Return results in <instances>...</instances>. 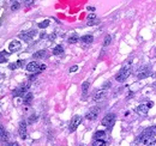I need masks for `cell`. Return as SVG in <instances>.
<instances>
[{
    "mask_svg": "<svg viewBox=\"0 0 156 146\" xmlns=\"http://www.w3.org/2000/svg\"><path fill=\"white\" fill-rule=\"evenodd\" d=\"M156 134V126H151V127L145 128L142 134L137 138L136 143H148L150 139L154 138V135Z\"/></svg>",
    "mask_w": 156,
    "mask_h": 146,
    "instance_id": "1",
    "label": "cell"
},
{
    "mask_svg": "<svg viewBox=\"0 0 156 146\" xmlns=\"http://www.w3.org/2000/svg\"><path fill=\"white\" fill-rule=\"evenodd\" d=\"M131 74V69L130 66H125L119 71V73L115 75V80L116 82H125L129 78V75Z\"/></svg>",
    "mask_w": 156,
    "mask_h": 146,
    "instance_id": "2",
    "label": "cell"
},
{
    "mask_svg": "<svg viewBox=\"0 0 156 146\" xmlns=\"http://www.w3.org/2000/svg\"><path fill=\"white\" fill-rule=\"evenodd\" d=\"M46 69V65H38V62H29L26 65V71L28 72H33V73H38Z\"/></svg>",
    "mask_w": 156,
    "mask_h": 146,
    "instance_id": "3",
    "label": "cell"
},
{
    "mask_svg": "<svg viewBox=\"0 0 156 146\" xmlns=\"http://www.w3.org/2000/svg\"><path fill=\"white\" fill-rule=\"evenodd\" d=\"M115 119H116V116H115V114H107L104 118L102 119V121H101V123H102V126H104V127H111V126H113L114 125V122H115Z\"/></svg>",
    "mask_w": 156,
    "mask_h": 146,
    "instance_id": "4",
    "label": "cell"
},
{
    "mask_svg": "<svg viewBox=\"0 0 156 146\" xmlns=\"http://www.w3.org/2000/svg\"><path fill=\"white\" fill-rule=\"evenodd\" d=\"M81 122H82V116H79V115L73 116L72 120H71V122H70V126H69V131H70L71 133L75 132V131L77 129L78 126L81 125Z\"/></svg>",
    "mask_w": 156,
    "mask_h": 146,
    "instance_id": "5",
    "label": "cell"
},
{
    "mask_svg": "<svg viewBox=\"0 0 156 146\" xmlns=\"http://www.w3.org/2000/svg\"><path fill=\"white\" fill-rule=\"evenodd\" d=\"M36 34H37L36 30H28V31H24L22 34H19V38H22V40L25 41V42H29L36 36Z\"/></svg>",
    "mask_w": 156,
    "mask_h": 146,
    "instance_id": "6",
    "label": "cell"
},
{
    "mask_svg": "<svg viewBox=\"0 0 156 146\" xmlns=\"http://www.w3.org/2000/svg\"><path fill=\"white\" fill-rule=\"evenodd\" d=\"M29 86H30V83H26L24 85H21L19 87H17V89L13 91V96L16 97H19V96H25L28 93V89Z\"/></svg>",
    "mask_w": 156,
    "mask_h": 146,
    "instance_id": "7",
    "label": "cell"
},
{
    "mask_svg": "<svg viewBox=\"0 0 156 146\" xmlns=\"http://www.w3.org/2000/svg\"><path fill=\"white\" fill-rule=\"evenodd\" d=\"M99 114H100V108H97V107H95V108L90 109L89 111L86 113L85 118H86V120L94 121V120H96V119H97V116H99Z\"/></svg>",
    "mask_w": 156,
    "mask_h": 146,
    "instance_id": "8",
    "label": "cell"
},
{
    "mask_svg": "<svg viewBox=\"0 0 156 146\" xmlns=\"http://www.w3.org/2000/svg\"><path fill=\"white\" fill-rule=\"evenodd\" d=\"M150 74H151V69L149 66H144L139 70V73L137 75V78L138 79H144V78H148Z\"/></svg>",
    "mask_w": 156,
    "mask_h": 146,
    "instance_id": "9",
    "label": "cell"
},
{
    "mask_svg": "<svg viewBox=\"0 0 156 146\" xmlns=\"http://www.w3.org/2000/svg\"><path fill=\"white\" fill-rule=\"evenodd\" d=\"M18 133H19V137H21L22 139H25L26 138V122L25 121H21V122H19Z\"/></svg>",
    "mask_w": 156,
    "mask_h": 146,
    "instance_id": "10",
    "label": "cell"
},
{
    "mask_svg": "<svg viewBox=\"0 0 156 146\" xmlns=\"http://www.w3.org/2000/svg\"><path fill=\"white\" fill-rule=\"evenodd\" d=\"M22 48V43L19 42V41H12L11 43L8 44V49H10V52H18L19 49Z\"/></svg>",
    "mask_w": 156,
    "mask_h": 146,
    "instance_id": "11",
    "label": "cell"
},
{
    "mask_svg": "<svg viewBox=\"0 0 156 146\" xmlns=\"http://www.w3.org/2000/svg\"><path fill=\"white\" fill-rule=\"evenodd\" d=\"M148 111H149V108H148V105H145V104H141L136 108V113L139 115H143V116L148 115Z\"/></svg>",
    "mask_w": 156,
    "mask_h": 146,
    "instance_id": "12",
    "label": "cell"
},
{
    "mask_svg": "<svg viewBox=\"0 0 156 146\" xmlns=\"http://www.w3.org/2000/svg\"><path fill=\"white\" fill-rule=\"evenodd\" d=\"M104 93H106V91L103 90V89H101V90H96L95 91V93H94V96H93V100L94 101H101L102 100V97L104 96Z\"/></svg>",
    "mask_w": 156,
    "mask_h": 146,
    "instance_id": "13",
    "label": "cell"
},
{
    "mask_svg": "<svg viewBox=\"0 0 156 146\" xmlns=\"http://www.w3.org/2000/svg\"><path fill=\"white\" fill-rule=\"evenodd\" d=\"M8 139V134L7 132L0 126V141H6Z\"/></svg>",
    "mask_w": 156,
    "mask_h": 146,
    "instance_id": "14",
    "label": "cell"
},
{
    "mask_svg": "<svg viewBox=\"0 0 156 146\" xmlns=\"http://www.w3.org/2000/svg\"><path fill=\"white\" fill-rule=\"evenodd\" d=\"M81 41H82L83 43L89 44V43H91V42L94 41V37H93L91 35H84V36L81 37Z\"/></svg>",
    "mask_w": 156,
    "mask_h": 146,
    "instance_id": "15",
    "label": "cell"
},
{
    "mask_svg": "<svg viewBox=\"0 0 156 146\" xmlns=\"http://www.w3.org/2000/svg\"><path fill=\"white\" fill-rule=\"evenodd\" d=\"M106 137V133L103 131H97L95 134H94V139L95 140H103Z\"/></svg>",
    "mask_w": 156,
    "mask_h": 146,
    "instance_id": "16",
    "label": "cell"
},
{
    "mask_svg": "<svg viewBox=\"0 0 156 146\" xmlns=\"http://www.w3.org/2000/svg\"><path fill=\"white\" fill-rule=\"evenodd\" d=\"M46 53H47L46 51H38V52L34 53L33 57H34V59H43V57H46V55H47Z\"/></svg>",
    "mask_w": 156,
    "mask_h": 146,
    "instance_id": "17",
    "label": "cell"
},
{
    "mask_svg": "<svg viewBox=\"0 0 156 146\" xmlns=\"http://www.w3.org/2000/svg\"><path fill=\"white\" fill-rule=\"evenodd\" d=\"M63 53H64V48H63V46L58 44V46L54 47V49H53V54H54V55H60V54H63Z\"/></svg>",
    "mask_w": 156,
    "mask_h": 146,
    "instance_id": "18",
    "label": "cell"
},
{
    "mask_svg": "<svg viewBox=\"0 0 156 146\" xmlns=\"http://www.w3.org/2000/svg\"><path fill=\"white\" fill-rule=\"evenodd\" d=\"M31 101H33V93L31 92H28L24 96V103L25 104H29V103H31Z\"/></svg>",
    "mask_w": 156,
    "mask_h": 146,
    "instance_id": "19",
    "label": "cell"
},
{
    "mask_svg": "<svg viewBox=\"0 0 156 146\" xmlns=\"http://www.w3.org/2000/svg\"><path fill=\"white\" fill-rule=\"evenodd\" d=\"M7 59H8V53H6V52H1V53H0V64H1V62H6Z\"/></svg>",
    "mask_w": 156,
    "mask_h": 146,
    "instance_id": "20",
    "label": "cell"
},
{
    "mask_svg": "<svg viewBox=\"0 0 156 146\" xmlns=\"http://www.w3.org/2000/svg\"><path fill=\"white\" fill-rule=\"evenodd\" d=\"M89 86H90V83L89 82H84L83 85H82V91H83V95H86L88 93V90H89Z\"/></svg>",
    "mask_w": 156,
    "mask_h": 146,
    "instance_id": "21",
    "label": "cell"
},
{
    "mask_svg": "<svg viewBox=\"0 0 156 146\" xmlns=\"http://www.w3.org/2000/svg\"><path fill=\"white\" fill-rule=\"evenodd\" d=\"M22 66H23V61L19 60V61H17L16 64H11L8 67H10V70H15V69H17V67H22Z\"/></svg>",
    "mask_w": 156,
    "mask_h": 146,
    "instance_id": "22",
    "label": "cell"
},
{
    "mask_svg": "<svg viewBox=\"0 0 156 146\" xmlns=\"http://www.w3.org/2000/svg\"><path fill=\"white\" fill-rule=\"evenodd\" d=\"M78 40H79V37H78V35L77 34H73L72 36H70V38H69V43H77L78 42Z\"/></svg>",
    "mask_w": 156,
    "mask_h": 146,
    "instance_id": "23",
    "label": "cell"
},
{
    "mask_svg": "<svg viewBox=\"0 0 156 146\" xmlns=\"http://www.w3.org/2000/svg\"><path fill=\"white\" fill-rule=\"evenodd\" d=\"M111 42H112V36H111V35H107V36L104 37V41H103V46H104V47L109 46V44H111Z\"/></svg>",
    "mask_w": 156,
    "mask_h": 146,
    "instance_id": "24",
    "label": "cell"
},
{
    "mask_svg": "<svg viewBox=\"0 0 156 146\" xmlns=\"http://www.w3.org/2000/svg\"><path fill=\"white\" fill-rule=\"evenodd\" d=\"M93 146H106L104 140H94Z\"/></svg>",
    "mask_w": 156,
    "mask_h": 146,
    "instance_id": "25",
    "label": "cell"
},
{
    "mask_svg": "<svg viewBox=\"0 0 156 146\" xmlns=\"http://www.w3.org/2000/svg\"><path fill=\"white\" fill-rule=\"evenodd\" d=\"M48 25H49V21H48V19H46V21H43V22H41L40 24H38V28L45 29V28H47Z\"/></svg>",
    "mask_w": 156,
    "mask_h": 146,
    "instance_id": "26",
    "label": "cell"
},
{
    "mask_svg": "<svg viewBox=\"0 0 156 146\" xmlns=\"http://www.w3.org/2000/svg\"><path fill=\"white\" fill-rule=\"evenodd\" d=\"M19 6H21V5H19V3H18V1H15V3L12 4V6H11V10H12V11H16V10L19 8Z\"/></svg>",
    "mask_w": 156,
    "mask_h": 146,
    "instance_id": "27",
    "label": "cell"
},
{
    "mask_svg": "<svg viewBox=\"0 0 156 146\" xmlns=\"http://www.w3.org/2000/svg\"><path fill=\"white\" fill-rule=\"evenodd\" d=\"M36 119H37V116H36V115H31L30 118H29V121H28V123H34V122L36 121Z\"/></svg>",
    "mask_w": 156,
    "mask_h": 146,
    "instance_id": "28",
    "label": "cell"
},
{
    "mask_svg": "<svg viewBox=\"0 0 156 146\" xmlns=\"http://www.w3.org/2000/svg\"><path fill=\"white\" fill-rule=\"evenodd\" d=\"M147 144H148V146H156V139H150Z\"/></svg>",
    "mask_w": 156,
    "mask_h": 146,
    "instance_id": "29",
    "label": "cell"
},
{
    "mask_svg": "<svg viewBox=\"0 0 156 146\" xmlns=\"http://www.w3.org/2000/svg\"><path fill=\"white\" fill-rule=\"evenodd\" d=\"M109 86H111V83H109V82H107V83H106V84L102 86V89H103V90H106V89H108Z\"/></svg>",
    "mask_w": 156,
    "mask_h": 146,
    "instance_id": "30",
    "label": "cell"
},
{
    "mask_svg": "<svg viewBox=\"0 0 156 146\" xmlns=\"http://www.w3.org/2000/svg\"><path fill=\"white\" fill-rule=\"evenodd\" d=\"M95 18H96V16H95V15H89V16H88V21L90 22L91 19H95Z\"/></svg>",
    "mask_w": 156,
    "mask_h": 146,
    "instance_id": "31",
    "label": "cell"
},
{
    "mask_svg": "<svg viewBox=\"0 0 156 146\" xmlns=\"http://www.w3.org/2000/svg\"><path fill=\"white\" fill-rule=\"evenodd\" d=\"M77 70H78V66H72L70 69V72H76Z\"/></svg>",
    "mask_w": 156,
    "mask_h": 146,
    "instance_id": "32",
    "label": "cell"
},
{
    "mask_svg": "<svg viewBox=\"0 0 156 146\" xmlns=\"http://www.w3.org/2000/svg\"><path fill=\"white\" fill-rule=\"evenodd\" d=\"M7 146H19V145H18L17 143H15V141H13V143H8V145H7Z\"/></svg>",
    "mask_w": 156,
    "mask_h": 146,
    "instance_id": "33",
    "label": "cell"
},
{
    "mask_svg": "<svg viewBox=\"0 0 156 146\" xmlns=\"http://www.w3.org/2000/svg\"><path fill=\"white\" fill-rule=\"evenodd\" d=\"M25 4L26 5H31V4H34V1H25Z\"/></svg>",
    "mask_w": 156,
    "mask_h": 146,
    "instance_id": "34",
    "label": "cell"
},
{
    "mask_svg": "<svg viewBox=\"0 0 156 146\" xmlns=\"http://www.w3.org/2000/svg\"><path fill=\"white\" fill-rule=\"evenodd\" d=\"M154 86H155V87H156V82H155V84H154Z\"/></svg>",
    "mask_w": 156,
    "mask_h": 146,
    "instance_id": "35",
    "label": "cell"
}]
</instances>
